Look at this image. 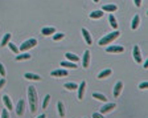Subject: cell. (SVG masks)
<instances>
[{
  "instance_id": "1",
  "label": "cell",
  "mask_w": 148,
  "mask_h": 118,
  "mask_svg": "<svg viewBox=\"0 0 148 118\" xmlns=\"http://www.w3.org/2000/svg\"><path fill=\"white\" fill-rule=\"evenodd\" d=\"M28 101H29L30 113H36V110H37V91H36L34 86L28 88Z\"/></svg>"
},
{
  "instance_id": "2",
  "label": "cell",
  "mask_w": 148,
  "mask_h": 118,
  "mask_svg": "<svg viewBox=\"0 0 148 118\" xmlns=\"http://www.w3.org/2000/svg\"><path fill=\"white\" fill-rule=\"evenodd\" d=\"M119 30H115V32H111L109 34H105V37H102L99 40V45H107V44H110L115 40V38L119 37Z\"/></svg>"
},
{
  "instance_id": "3",
  "label": "cell",
  "mask_w": 148,
  "mask_h": 118,
  "mask_svg": "<svg viewBox=\"0 0 148 118\" xmlns=\"http://www.w3.org/2000/svg\"><path fill=\"white\" fill-rule=\"evenodd\" d=\"M36 45H37V40H36V38H29V40L24 41L23 44L20 45V50H28Z\"/></svg>"
},
{
  "instance_id": "4",
  "label": "cell",
  "mask_w": 148,
  "mask_h": 118,
  "mask_svg": "<svg viewBox=\"0 0 148 118\" xmlns=\"http://www.w3.org/2000/svg\"><path fill=\"white\" fill-rule=\"evenodd\" d=\"M115 107H116L115 103H106V105H103V106L101 107L99 113H101V114H106V113H110L111 110H114Z\"/></svg>"
},
{
  "instance_id": "5",
  "label": "cell",
  "mask_w": 148,
  "mask_h": 118,
  "mask_svg": "<svg viewBox=\"0 0 148 118\" xmlns=\"http://www.w3.org/2000/svg\"><path fill=\"white\" fill-rule=\"evenodd\" d=\"M106 50L109 53H122L124 50V48L122 45H110V46H107Z\"/></svg>"
},
{
  "instance_id": "6",
  "label": "cell",
  "mask_w": 148,
  "mask_h": 118,
  "mask_svg": "<svg viewBox=\"0 0 148 118\" xmlns=\"http://www.w3.org/2000/svg\"><path fill=\"white\" fill-rule=\"evenodd\" d=\"M24 106H25V102H24V99H20L19 102H17V106H16V114L21 117L24 114Z\"/></svg>"
},
{
  "instance_id": "7",
  "label": "cell",
  "mask_w": 148,
  "mask_h": 118,
  "mask_svg": "<svg viewBox=\"0 0 148 118\" xmlns=\"http://www.w3.org/2000/svg\"><path fill=\"white\" fill-rule=\"evenodd\" d=\"M132 54H134V60L136 62H141V54H140V48L137 45L134 46V50H132Z\"/></svg>"
},
{
  "instance_id": "8",
  "label": "cell",
  "mask_w": 148,
  "mask_h": 118,
  "mask_svg": "<svg viewBox=\"0 0 148 118\" xmlns=\"http://www.w3.org/2000/svg\"><path fill=\"white\" fill-rule=\"evenodd\" d=\"M82 34H84V38H85V41H86V44H87V45H91V44H93V38H91L90 32H89L86 28H82Z\"/></svg>"
},
{
  "instance_id": "9",
  "label": "cell",
  "mask_w": 148,
  "mask_h": 118,
  "mask_svg": "<svg viewBox=\"0 0 148 118\" xmlns=\"http://www.w3.org/2000/svg\"><path fill=\"white\" fill-rule=\"evenodd\" d=\"M50 74H52V77H66L68 70L66 69H57V70H53Z\"/></svg>"
},
{
  "instance_id": "10",
  "label": "cell",
  "mask_w": 148,
  "mask_h": 118,
  "mask_svg": "<svg viewBox=\"0 0 148 118\" xmlns=\"http://www.w3.org/2000/svg\"><path fill=\"white\" fill-rule=\"evenodd\" d=\"M82 64H84V68H89V64H90V50H85L84 52Z\"/></svg>"
},
{
  "instance_id": "11",
  "label": "cell",
  "mask_w": 148,
  "mask_h": 118,
  "mask_svg": "<svg viewBox=\"0 0 148 118\" xmlns=\"http://www.w3.org/2000/svg\"><path fill=\"white\" fill-rule=\"evenodd\" d=\"M85 88H86V81H82L80 85H78V98L84 99V94H85Z\"/></svg>"
},
{
  "instance_id": "12",
  "label": "cell",
  "mask_w": 148,
  "mask_h": 118,
  "mask_svg": "<svg viewBox=\"0 0 148 118\" xmlns=\"http://www.w3.org/2000/svg\"><path fill=\"white\" fill-rule=\"evenodd\" d=\"M122 89H123V82H122V81H118L114 86V97H119Z\"/></svg>"
},
{
  "instance_id": "13",
  "label": "cell",
  "mask_w": 148,
  "mask_h": 118,
  "mask_svg": "<svg viewBox=\"0 0 148 118\" xmlns=\"http://www.w3.org/2000/svg\"><path fill=\"white\" fill-rule=\"evenodd\" d=\"M41 33L44 36H50V34H54L56 33V28L54 27H46V28H42Z\"/></svg>"
},
{
  "instance_id": "14",
  "label": "cell",
  "mask_w": 148,
  "mask_h": 118,
  "mask_svg": "<svg viewBox=\"0 0 148 118\" xmlns=\"http://www.w3.org/2000/svg\"><path fill=\"white\" fill-rule=\"evenodd\" d=\"M3 102H4V105H5V107H7V110L9 109H13V106H12V101H11V98H9V95H7V94H4L3 95Z\"/></svg>"
},
{
  "instance_id": "15",
  "label": "cell",
  "mask_w": 148,
  "mask_h": 118,
  "mask_svg": "<svg viewBox=\"0 0 148 118\" xmlns=\"http://www.w3.org/2000/svg\"><path fill=\"white\" fill-rule=\"evenodd\" d=\"M24 77H25L27 80H32V81H40L41 80V77L38 76V74H34V73H25Z\"/></svg>"
},
{
  "instance_id": "16",
  "label": "cell",
  "mask_w": 148,
  "mask_h": 118,
  "mask_svg": "<svg viewBox=\"0 0 148 118\" xmlns=\"http://www.w3.org/2000/svg\"><path fill=\"white\" fill-rule=\"evenodd\" d=\"M65 57L68 58V61H70V62H77V61L80 60V57H78L77 54L70 53V52H68V53L65 54Z\"/></svg>"
},
{
  "instance_id": "17",
  "label": "cell",
  "mask_w": 148,
  "mask_h": 118,
  "mask_svg": "<svg viewBox=\"0 0 148 118\" xmlns=\"http://www.w3.org/2000/svg\"><path fill=\"white\" fill-rule=\"evenodd\" d=\"M118 9V7L115 4H107V5H103L102 11H107V12H115Z\"/></svg>"
},
{
  "instance_id": "18",
  "label": "cell",
  "mask_w": 148,
  "mask_h": 118,
  "mask_svg": "<svg viewBox=\"0 0 148 118\" xmlns=\"http://www.w3.org/2000/svg\"><path fill=\"white\" fill-rule=\"evenodd\" d=\"M139 23H140V17H139V15H135L132 19V24H131V28L132 29H136L137 27H139Z\"/></svg>"
},
{
  "instance_id": "19",
  "label": "cell",
  "mask_w": 148,
  "mask_h": 118,
  "mask_svg": "<svg viewBox=\"0 0 148 118\" xmlns=\"http://www.w3.org/2000/svg\"><path fill=\"white\" fill-rule=\"evenodd\" d=\"M57 109H58V114H60V117L64 118L65 117V107H64V103L61 102V101L57 102Z\"/></svg>"
},
{
  "instance_id": "20",
  "label": "cell",
  "mask_w": 148,
  "mask_h": 118,
  "mask_svg": "<svg viewBox=\"0 0 148 118\" xmlns=\"http://www.w3.org/2000/svg\"><path fill=\"white\" fill-rule=\"evenodd\" d=\"M61 66L76 69V68H77V64H76V62H70V61H61Z\"/></svg>"
},
{
  "instance_id": "21",
  "label": "cell",
  "mask_w": 148,
  "mask_h": 118,
  "mask_svg": "<svg viewBox=\"0 0 148 118\" xmlns=\"http://www.w3.org/2000/svg\"><path fill=\"white\" fill-rule=\"evenodd\" d=\"M93 98H97L99 101H103V102L107 101V97L105 94H102V93H93Z\"/></svg>"
},
{
  "instance_id": "22",
  "label": "cell",
  "mask_w": 148,
  "mask_h": 118,
  "mask_svg": "<svg viewBox=\"0 0 148 118\" xmlns=\"http://www.w3.org/2000/svg\"><path fill=\"white\" fill-rule=\"evenodd\" d=\"M11 36H12L11 33H5V34H4V37L1 38V42H0V44H1V46H5L8 42H9V40H11Z\"/></svg>"
},
{
  "instance_id": "23",
  "label": "cell",
  "mask_w": 148,
  "mask_h": 118,
  "mask_svg": "<svg viewBox=\"0 0 148 118\" xmlns=\"http://www.w3.org/2000/svg\"><path fill=\"white\" fill-rule=\"evenodd\" d=\"M103 16V11H94L90 13V19H101Z\"/></svg>"
},
{
  "instance_id": "24",
  "label": "cell",
  "mask_w": 148,
  "mask_h": 118,
  "mask_svg": "<svg viewBox=\"0 0 148 118\" xmlns=\"http://www.w3.org/2000/svg\"><path fill=\"white\" fill-rule=\"evenodd\" d=\"M109 21H110V25H111V27H112L115 30H116V28H118V23H116V19H115L114 15H110V17H109Z\"/></svg>"
},
{
  "instance_id": "25",
  "label": "cell",
  "mask_w": 148,
  "mask_h": 118,
  "mask_svg": "<svg viewBox=\"0 0 148 118\" xmlns=\"http://www.w3.org/2000/svg\"><path fill=\"white\" fill-rule=\"evenodd\" d=\"M111 74V69H105V70H102V72L99 73L98 78H106V77H109Z\"/></svg>"
},
{
  "instance_id": "26",
  "label": "cell",
  "mask_w": 148,
  "mask_h": 118,
  "mask_svg": "<svg viewBox=\"0 0 148 118\" xmlns=\"http://www.w3.org/2000/svg\"><path fill=\"white\" fill-rule=\"evenodd\" d=\"M50 94H46L45 97H44V101H42V109H46L48 107V105H49V102H50Z\"/></svg>"
},
{
  "instance_id": "27",
  "label": "cell",
  "mask_w": 148,
  "mask_h": 118,
  "mask_svg": "<svg viewBox=\"0 0 148 118\" xmlns=\"http://www.w3.org/2000/svg\"><path fill=\"white\" fill-rule=\"evenodd\" d=\"M29 58H30V54H29V53H23V54H19V56H16V61L29 60Z\"/></svg>"
},
{
  "instance_id": "28",
  "label": "cell",
  "mask_w": 148,
  "mask_h": 118,
  "mask_svg": "<svg viewBox=\"0 0 148 118\" xmlns=\"http://www.w3.org/2000/svg\"><path fill=\"white\" fill-rule=\"evenodd\" d=\"M65 88L68 89V90H76L78 88V85L74 84V82H68V84H65Z\"/></svg>"
},
{
  "instance_id": "29",
  "label": "cell",
  "mask_w": 148,
  "mask_h": 118,
  "mask_svg": "<svg viewBox=\"0 0 148 118\" xmlns=\"http://www.w3.org/2000/svg\"><path fill=\"white\" fill-rule=\"evenodd\" d=\"M7 45L9 46V49H11L12 52H13V53H16V54L19 53V48L16 46V44H13V42H11V41H9V42H8V44H7Z\"/></svg>"
},
{
  "instance_id": "30",
  "label": "cell",
  "mask_w": 148,
  "mask_h": 118,
  "mask_svg": "<svg viewBox=\"0 0 148 118\" xmlns=\"http://www.w3.org/2000/svg\"><path fill=\"white\" fill-rule=\"evenodd\" d=\"M64 36H65L64 33H54L53 34V40L58 41V40H61V38H64Z\"/></svg>"
},
{
  "instance_id": "31",
  "label": "cell",
  "mask_w": 148,
  "mask_h": 118,
  "mask_svg": "<svg viewBox=\"0 0 148 118\" xmlns=\"http://www.w3.org/2000/svg\"><path fill=\"white\" fill-rule=\"evenodd\" d=\"M0 76L1 77L5 76V68H4V65L1 62H0Z\"/></svg>"
},
{
  "instance_id": "32",
  "label": "cell",
  "mask_w": 148,
  "mask_h": 118,
  "mask_svg": "<svg viewBox=\"0 0 148 118\" xmlns=\"http://www.w3.org/2000/svg\"><path fill=\"white\" fill-rule=\"evenodd\" d=\"M1 118H9V113H8L7 109H4V110L1 111Z\"/></svg>"
},
{
  "instance_id": "33",
  "label": "cell",
  "mask_w": 148,
  "mask_h": 118,
  "mask_svg": "<svg viewBox=\"0 0 148 118\" xmlns=\"http://www.w3.org/2000/svg\"><path fill=\"white\" fill-rule=\"evenodd\" d=\"M148 88V82L147 81H143L140 85H139V89H147Z\"/></svg>"
},
{
  "instance_id": "34",
  "label": "cell",
  "mask_w": 148,
  "mask_h": 118,
  "mask_svg": "<svg viewBox=\"0 0 148 118\" xmlns=\"http://www.w3.org/2000/svg\"><path fill=\"white\" fill-rule=\"evenodd\" d=\"M93 118H105V117L101 113H93Z\"/></svg>"
},
{
  "instance_id": "35",
  "label": "cell",
  "mask_w": 148,
  "mask_h": 118,
  "mask_svg": "<svg viewBox=\"0 0 148 118\" xmlns=\"http://www.w3.org/2000/svg\"><path fill=\"white\" fill-rule=\"evenodd\" d=\"M4 85H5V78H1V80H0V89L3 88Z\"/></svg>"
},
{
  "instance_id": "36",
  "label": "cell",
  "mask_w": 148,
  "mask_h": 118,
  "mask_svg": "<svg viewBox=\"0 0 148 118\" xmlns=\"http://www.w3.org/2000/svg\"><path fill=\"white\" fill-rule=\"evenodd\" d=\"M134 1H135V5L136 7H140L141 5V0H134Z\"/></svg>"
},
{
  "instance_id": "37",
  "label": "cell",
  "mask_w": 148,
  "mask_h": 118,
  "mask_svg": "<svg viewBox=\"0 0 148 118\" xmlns=\"http://www.w3.org/2000/svg\"><path fill=\"white\" fill-rule=\"evenodd\" d=\"M37 118H46V115H45V114H40Z\"/></svg>"
},
{
  "instance_id": "38",
  "label": "cell",
  "mask_w": 148,
  "mask_h": 118,
  "mask_svg": "<svg viewBox=\"0 0 148 118\" xmlns=\"http://www.w3.org/2000/svg\"><path fill=\"white\" fill-rule=\"evenodd\" d=\"M144 68H145V69L148 68V60H147V61H145V62H144Z\"/></svg>"
},
{
  "instance_id": "39",
  "label": "cell",
  "mask_w": 148,
  "mask_h": 118,
  "mask_svg": "<svg viewBox=\"0 0 148 118\" xmlns=\"http://www.w3.org/2000/svg\"><path fill=\"white\" fill-rule=\"evenodd\" d=\"M98 1H99V0H94V3H98Z\"/></svg>"
}]
</instances>
